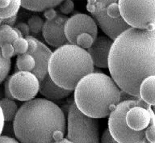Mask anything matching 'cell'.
<instances>
[{"mask_svg": "<svg viewBox=\"0 0 155 143\" xmlns=\"http://www.w3.org/2000/svg\"><path fill=\"white\" fill-rule=\"evenodd\" d=\"M109 71L120 89L140 99V87L155 76V28H130L113 41L109 55Z\"/></svg>", "mask_w": 155, "mask_h": 143, "instance_id": "1", "label": "cell"}, {"mask_svg": "<svg viewBox=\"0 0 155 143\" xmlns=\"http://www.w3.org/2000/svg\"><path fill=\"white\" fill-rule=\"evenodd\" d=\"M13 128L20 143H54L53 133L65 132V114L48 99H34L19 108Z\"/></svg>", "mask_w": 155, "mask_h": 143, "instance_id": "2", "label": "cell"}, {"mask_svg": "<svg viewBox=\"0 0 155 143\" xmlns=\"http://www.w3.org/2000/svg\"><path fill=\"white\" fill-rule=\"evenodd\" d=\"M121 93L112 78L104 73L93 72L78 82L74 91V103L86 116L104 118L120 104Z\"/></svg>", "mask_w": 155, "mask_h": 143, "instance_id": "3", "label": "cell"}, {"mask_svg": "<svg viewBox=\"0 0 155 143\" xmlns=\"http://www.w3.org/2000/svg\"><path fill=\"white\" fill-rule=\"evenodd\" d=\"M94 72V63L86 49L68 43L56 49L48 62V75L64 89L76 88L78 82Z\"/></svg>", "mask_w": 155, "mask_h": 143, "instance_id": "4", "label": "cell"}, {"mask_svg": "<svg viewBox=\"0 0 155 143\" xmlns=\"http://www.w3.org/2000/svg\"><path fill=\"white\" fill-rule=\"evenodd\" d=\"M141 99L122 100L109 115L108 129L117 143H149L145 138V131L132 130L126 123L127 111L133 106L142 103Z\"/></svg>", "mask_w": 155, "mask_h": 143, "instance_id": "5", "label": "cell"}, {"mask_svg": "<svg viewBox=\"0 0 155 143\" xmlns=\"http://www.w3.org/2000/svg\"><path fill=\"white\" fill-rule=\"evenodd\" d=\"M67 139L73 143H100L98 121L82 113L74 102L68 111Z\"/></svg>", "mask_w": 155, "mask_h": 143, "instance_id": "6", "label": "cell"}, {"mask_svg": "<svg viewBox=\"0 0 155 143\" xmlns=\"http://www.w3.org/2000/svg\"><path fill=\"white\" fill-rule=\"evenodd\" d=\"M120 14L130 28H155V1H118Z\"/></svg>", "mask_w": 155, "mask_h": 143, "instance_id": "7", "label": "cell"}, {"mask_svg": "<svg viewBox=\"0 0 155 143\" xmlns=\"http://www.w3.org/2000/svg\"><path fill=\"white\" fill-rule=\"evenodd\" d=\"M111 1H96L89 0L87 4V10L91 14L97 25L106 34L107 36L115 41L124 32L130 28V26L123 18L112 19L107 13V7Z\"/></svg>", "mask_w": 155, "mask_h": 143, "instance_id": "8", "label": "cell"}, {"mask_svg": "<svg viewBox=\"0 0 155 143\" xmlns=\"http://www.w3.org/2000/svg\"><path fill=\"white\" fill-rule=\"evenodd\" d=\"M9 89L13 99L30 101L40 91V81L33 73L18 71L9 77Z\"/></svg>", "mask_w": 155, "mask_h": 143, "instance_id": "9", "label": "cell"}, {"mask_svg": "<svg viewBox=\"0 0 155 143\" xmlns=\"http://www.w3.org/2000/svg\"><path fill=\"white\" fill-rule=\"evenodd\" d=\"M65 33L68 42L76 45L78 36L83 33L98 37V25L91 16L83 13H76L68 19L65 25Z\"/></svg>", "mask_w": 155, "mask_h": 143, "instance_id": "10", "label": "cell"}, {"mask_svg": "<svg viewBox=\"0 0 155 143\" xmlns=\"http://www.w3.org/2000/svg\"><path fill=\"white\" fill-rule=\"evenodd\" d=\"M126 123L132 130L136 132L145 131L155 121L154 111L151 106L142 103L132 107L126 113Z\"/></svg>", "mask_w": 155, "mask_h": 143, "instance_id": "11", "label": "cell"}, {"mask_svg": "<svg viewBox=\"0 0 155 143\" xmlns=\"http://www.w3.org/2000/svg\"><path fill=\"white\" fill-rule=\"evenodd\" d=\"M66 15L58 14L53 20H46L42 29V34L45 41L49 45L60 48L68 44L65 33V25L68 20Z\"/></svg>", "mask_w": 155, "mask_h": 143, "instance_id": "12", "label": "cell"}, {"mask_svg": "<svg viewBox=\"0 0 155 143\" xmlns=\"http://www.w3.org/2000/svg\"><path fill=\"white\" fill-rule=\"evenodd\" d=\"M113 41L107 36H99L87 52L91 57L94 65L97 67H108L109 55Z\"/></svg>", "mask_w": 155, "mask_h": 143, "instance_id": "13", "label": "cell"}, {"mask_svg": "<svg viewBox=\"0 0 155 143\" xmlns=\"http://www.w3.org/2000/svg\"><path fill=\"white\" fill-rule=\"evenodd\" d=\"M37 49L30 54L36 61V66L31 73H33L41 82L48 74V62L53 53L49 48L42 43L40 40H37Z\"/></svg>", "mask_w": 155, "mask_h": 143, "instance_id": "14", "label": "cell"}, {"mask_svg": "<svg viewBox=\"0 0 155 143\" xmlns=\"http://www.w3.org/2000/svg\"><path fill=\"white\" fill-rule=\"evenodd\" d=\"M40 93L46 99L59 100L69 96L72 93V91L64 89L58 86L48 74L45 78L40 82Z\"/></svg>", "mask_w": 155, "mask_h": 143, "instance_id": "15", "label": "cell"}, {"mask_svg": "<svg viewBox=\"0 0 155 143\" xmlns=\"http://www.w3.org/2000/svg\"><path fill=\"white\" fill-rule=\"evenodd\" d=\"M140 99L150 106L155 107V76H150L140 87Z\"/></svg>", "mask_w": 155, "mask_h": 143, "instance_id": "16", "label": "cell"}, {"mask_svg": "<svg viewBox=\"0 0 155 143\" xmlns=\"http://www.w3.org/2000/svg\"><path fill=\"white\" fill-rule=\"evenodd\" d=\"M62 1H21V7L33 12H45L46 10L54 8Z\"/></svg>", "mask_w": 155, "mask_h": 143, "instance_id": "17", "label": "cell"}, {"mask_svg": "<svg viewBox=\"0 0 155 143\" xmlns=\"http://www.w3.org/2000/svg\"><path fill=\"white\" fill-rule=\"evenodd\" d=\"M0 106L2 108L5 121H13L19 110L16 103L12 99L4 98L0 100Z\"/></svg>", "mask_w": 155, "mask_h": 143, "instance_id": "18", "label": "cell"}, {"mask_svg": "<svg viewBox=\"0 0 155 143\" xmlns=\"http://www.w3.org/2000/svg\"><path fill=\"white\" fill-rule=\"evenodd\" d=\"M19 36L15 28L2 24L0 25V48L6 44H13Z\"/></svg>", "mask_w": 155, "mask_h": 143, "instance_id": "19", "label": "cell"}, {"mask_svg": "<svg viewBox=\"0 0 155 143\" xmlns=\"http://www.w3.org/2000/svg\"><path fill=\"white\" fill-rule=\"evenodd\" d=\"M16 65L19 71L31 72L36 66V61L32 56L28 53H25L23 55L18 56Z\"/></svg>", "mask_w": 155, "mask_h": 143, "instance_id": "20", "label": "cell"}, {"mask_svg": "<svg viewBox=\"0 0 155 143\" xmlns=\"http://www.w3.org/2000/svg\"><path fill=\"white\" fill-rule=\"evenodd\" d=\"M21 6V1H12V4L6 8H0V19H6L15 16Z\"/></svg>", "mask_w": 155, "mask_h": 143, "instance_id": "21", "label": "cell"}, {"mask_svg": "<svg viewBox=\"0 0 155 143\" xmlns=\"http://www.w3.org/2000/svg\"><path fill=\"white\" fill-rule=\"evenodd\" d=\"M44 24L45 22L43 19L37 15H31L28 20V25L30 28V32L33 34L40 33L43 29Z\"/></svg>", "mask_w": 155, "mask_h": 143, "instance_id": "22", "label": "cell"}, {"mask_svg": "<svg viewBox=\"0 0 155 143\" xmlns=\"http://www.w3.org/2000/svg\"><path fill=\"white\" fill-rule=\"evenodd\" d=\"M95 39L88 33H83L81 34L78 36L77 40H76V45L80 47V48H83L87 50L88 48H90L92 46V45L94 44Z\"/></svg>", "mask_w": 155, "mask_h": 143, "instance_id": "23", "label": "cell"}, {"mask_svg": "<svg viewBox=\"0 0 155 143\" xmlns=\"http://www.w3.org/2000/svg\"><path fill=\"white\" fill-rule=\"evenodd\" d=\"M11 59H5L0 48V83L4 81L11 70Z\"/></svg>", "mask_w": 155, "mask_h": 143, "instance_id": "24", "label": "cell"}, {"mask_svg": "<svg viewBox=\"0 0 155 143\" xmlns=\"http://www.w3.org/2000/svg\"><path fill=\"white\" fill-rule=\"evenodd\" d=\"M12 45L18 56L25 54L28 50V40L24 37L17 39Z\"/></svg>", "mask_w": 155, "mask_h": 143, "instance_id": "25", "label": "cell"}, {"mask_svg": "<svg viewBox=\"0 0 155 143\" xmlns=\"http://www.w3.org/2000/svg\"><path fill=\"white\" fill-rule=\"evenodd\" d=\"M1 50H2V57L5 59H10L12 57L16 55V53L15 51V48L12 44H6L1 47Z\"/></svg>", "mask_w": 155, "mask_h": 143, "instance_id": "26", "label": "cell"}, {"mask_svg": "<svg viewBox=\"0 0 155 143\" xmlns=\"http://www.w3.org/2000/svg\"><path fill=\"white\" fill-rule=\"evenodd\" d=\"M74 3L73 1H62L61 3L59 5V10L61 14L64 15L70 14L74 11Z\"/></svg>", "mask_w": 155, "mask_h": 143, "instance_id": "27", "label": "cell"}, {"mask_svg": "<svg viewBox=\"0 0 155 143\" xmlns=\"http://www.w3.org/2000/svg\"><path fill=\"white\" fill-rule=\"evenodd\" d=\"M145 138L149 143H155V121L145 130Z\"/></svg>", "mask_w": 155, "mask_h": 143, "instance_id": "28", "label": "cell"}, {"mask_svg": "<svg viewBox=\"0 0 155 143\" xmlns=\"http://www.w3.org/2000/svg\"><path fill=\"white\" fill-rule=\"evenodd\" d=\"M100 143H117V141L114 139L108 128H107L104 132V133L102 134Z\"/></svg>", "mask_w": 155, "mask_h": 143, "instance_id": "29", "label": "cell"}, {"mask_svg": "<svg viewBox=\"0 0 155 143\" xmlns=\"http://www.w3.org/2000/svg\"><path fill=\"white\" fill-rule=\"evenodd\" d=\"M15 28H16L21 32V33L23 34V36H24L25 37L28 36H29V33H30V28H29L28 25L26 23H19L17 24Z\"/></svg>", "mask_w": 155, "mask_h": 143, "instance_id": "30", "label": "cell"}, {"mask_svg": "<svg viewBox=\"0 0 155 143\" xmlns=\"http://www.w3.org/2000/svg\"><path fill=\"white\" fill-rule=\"evenodd\" d=\"M58 12L56 11L54 8H50V9L46 10L45 12H44V16L46 19V20H53L58 16Z\"/></svg>", "mask_w": 155, "mask_h": 143, "instance_id": "31", "label": "cell"}, {"mask_svg": "<svg viewBox=\"0 0 155 143\" xmlns=\"http://www.w3.org/2000/svg\"><path fill=\"white\" fill-rule=\"evenodd\" d=\"M0 143H20L19 141L14 138H10L8 136H1L0 137Z\"/></svg>", "mask_w": 155, "mask_h": 143, "instance_id": "32", "label": "cell"}, {"mask_svg": "<svg viewBox=\"0 0 155 143\" xmlns=\"http://www.w3.org/2000/svg\"><path fill=\"white\" fill-rule=\"evenodd\" d=\"M16 18L17 17L15 15V16H13L12 18H9V19H2V24H6V25H8V26L12 27V28H14V25L15 24V21H16Z\"/></svg>", "mask_w": 155, "mask_h": 143, "instance_id": "33", "label": "cell"}, {"mask_svg": "<svg viewBox=\"0 0 155 143\" xmlns=\"http://www.w3.org/2000/svg\"><path fill=\"white\" fill-rule=\"evenodd\" d=\"M4 91H5V96H6V98H7V99H13V97H12L9 89V77L7 78V81H6V82H5Z\"/></svg>", "mask_w": 155, "mask_h": 143, "instance_id": "34", "label": "cell"}, {"mask_svg": "<svg viewBox=\"0 0 155 143\" xmlns=\"http://www.w3.org/2000/svg\"><path fill=\"white\" fill-rule=\"evenodd\" d=\"M64 134L65 133H63L61 131H56L55 133H53V139L54 141H59L64 139Z\"/></svg>", "mask_w": 155, "mask_h": 143, "instance_id": "35", "label": "cell"}, {"mask_svg": "<svg viewBox=\"0 0 155 143\" xmlns=\"http://www.w3.org/2000/svg\"><path fill=\"white\" fill-rule=\"evenodd\" d=\"M4 116H3V113H2V108H1V106H0V137H1V134L2 133V130H3V127H4Z\"/></svg>", "mask_w": 155, "mask_h": 143, "instance_id": "36", "label": "cell"}, {"mask_svg": "<svg viewBox=\"0 0 155 143\" xmlns=\"http://www.w3.org/2000/svg\"><path fill=\"white\" fill-rule=\"evenodd\" d=\"M11 4H12V1L2 0V1H0V8H6V7H9Z\"/></svg>", "mask_w": 155, "mask_h": 143, "instance_id": "37", "label": "cell"}, {"mask_svg": "<svg viewBox=\"0 0 155 143\" xmlns=\"http://www.w3.org/2000/svg\"><path fill=\"white\" fill-rule=\"evenodd\" d=\"M54 143H73L72 141H70L69 139H67V138H64V139H62V140L59 141H56V142Z\"/></svg>", "mask_w": 155, "mask_h": 143, "instance_id": "38", "label": "cell"}, {"mask_svg": "<svg viewBox=\"0 0 155 143\" xmlns=\"http://www.w3.org/2000/svg\"><path fill=\"white\" fill-rule=\"evenodd\" d=\"M2 19H0V25H1V24H2Z\"/></svg>", "mask_w": 155, "mask_h": 143, "instance_id": "39", "label": "cell"}, {"mask_svg": "<svg viewBox=\"0 0 155 143\" xmlns=\"http://www.w3.org/2000/svg\"><path fill=\"white\" fill-rule=\"evenodd\" d=\"M153 111H154V114H155V107H153Z\"/></svg>", "mask_w": 155, "mask_h": 143, "instance_id": "40", "label": "cell"}]
</instances>
